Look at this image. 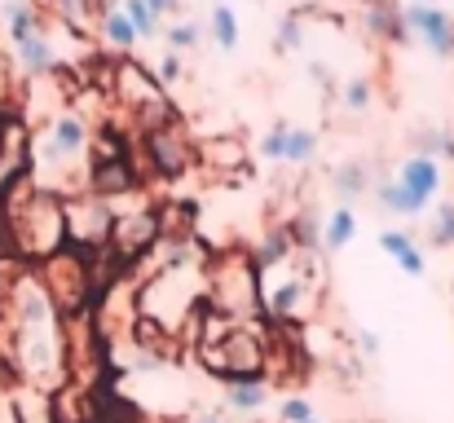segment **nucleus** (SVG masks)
<instances>
[{
	"mask_svg": "<svg viewBox=\"0 0 454 423\" xmlns=\"http://www.w3.org/2000/svg\"><path fill=\"white\" fill-rule=\"evenodd\" d=\"M89 120L80 111H53V120L31 141V181L49 194L84 190V159H89Z\"/></svg>",
	"mask_w": 454,
	"mask_h": 423,
	"instance_id": "obj_1",
	"label": "nucleus"
},
{
	"mask_svg": "<svg viewBox=\"0 0 454 423\" xmlns=\"http://www.w3.org/2000/svg\"><path fill=\"white\" fill-rule=\"evenodd\" d=\"M442 163L433 159V154H406V159H397V168H393V176H380V181H371V199L388 212V216H406V221H419V216H428V208L437 203V194H442Z\"/></svg>",
	"mask_w": 454,
	"mask_h": 423,
	"instance_id": "obj_2",
	"label": "nucleus"
},
{
	"mask_svg": "<svg viewBox=\"0 0 454 423\" xmlns=\"http://www.w3.org/2000/svg\"><path fill=\"white\" fill-rule=\"evenodd\" d=\"M203 362L207 371H216L221 380H247V375H265V340L252 331V322H230L216 340L203 344Z\"/></svg>",
	"mask_w": 454,
	"mask_h": 423,
	"instance_id": "obj_3",
	"label": "nucleus"
},
{
	"mask_svg": "<svg viewBox=\"0 0 454 423\" xmlns=\"http://www.w3.org/2000/svg\"><path fill=\"white\" fill-rule=\"evenodd\" d=\"M40 286L49 291L53 309L58 313H80L93 304V282H89V256L71 252V247H58L53 256L40 261Z\"/></svg>",
	"mask_w": 454,
	"mask_h": 423,
	"instance_id": "obj_4",
	"label": "nucleus"
},
{
	"mask_svg": "<svg viewBox=\"0 0 454 423\" xmlns=\"http://www.w3.org/2000/svg\"><path fill=\"white\" fill-rule=\"evenodd\" d=\"M62 221H67V243L75 252H102L106 239H111V225H115V208L89 190L62 199Z\"/></svg>",
	"mask_w": 454,
	"mask_h": 423,
	"instance_id": "obj_5",
	"label": "nucleus"
},
{
	"mask_svg": "<svg viewBox=\"0 0 454 423\" xmlns=\"http://www.w3.org/2000/svg\"><path fill=\"white\" fill-rule=\"evenodd\" d=\"M212 300L225 317H247L256 313V265L247 256H221L212 270Z\"/></svg>",
	"mask_w": 454,
	"mask_h": 423,
	"instance_id": "obj_6",
	"label": "nucleus"
},
{
	"mask_svg": "<svg viewBox=\"0 0 454 423\" xmlns=\"http://www.w3.org/2000/svg\"><path fill=\"white\" fill-rule=\"evenodd\" d=\"M154 243H159V216H154L151 208H137V212H129V216L115 212V225H111L106 247H111V256H115L120 265H133L137 256L151 252Z\"/></svg>",
	"mask_w": 454,
	"mask_h": 423,
	"instance_id": "obj_7",
	"label": "nucleus"
},
{
	"mask_svg": "<svg viewBox=\"0 0 454 423\" xmlns=\"http://www.w3.org/2000/svg\"><path fill=\"white\" fill-rule=\"evenodd\" d=\"M142 150H146V159H151V168L163 176V181H176L190 163H194V145L185 137V129L172 120V124H163V129H151L146 141H142Z\"/></svg>",
	"mask_w": 454,
	"mask_h": 423,
	"instance_id": "obj_8",
	"label": "nucleus"
},
{
	"mask_svg": "<svg viewBox=\"0 0 454 423\" xmlns=\"http://www.w3.org/2000/svg\"><path fill=\"white\" fill-rule=\"evenodd\" d=\"M402 22H406V35H419L433 58H442V62L454 58V18L446 9H437L433 0L428 4H406Z\"/></svg>",
	"mask_w": 454,
	"mask_h": 423,
	"instance_id": "obj_9",
	"label": "nucleus"
},
{
	"mask_svg": "<svg viewBox=\"0 0 454 423\" xmlns=\"http://www.w3.org/2000/svg\"><path fill=\"white\" fill-rule=\"evenodd\" d=\"M13 317H18V331H58V309L49 300V291L40 286L35 274H22L13 282Z\"/></svg>",
	"mask_w": 454,
	"mask_h": 423,
	"instance_id": "obj_10",
	"label": "nucleus"
},
{
	"mask_svg": "<svg viewBox=\"0 0 454 423\" xmlns=\"http://www.w3.org/2000/svg\"><path fill=\"white\" fill-rule=\"evenodd\" d=\"M194 159L207 176H221V181H234V176H247V145L243 137L225 133V137H207L194 145Z\"/></svg>",
	"mask_w": 454,
	"mask_h": 423,
	"instance_id": "obj_11",
	"label": "nucleus"
},
{
	"mask_svg": "<svg viewBox=\"0 0 454 423\" xmlns=\"http://www.w3.org/2000/svg\"><path fill=\"white\" fill-rule=\"evenodd\" d=\"M115 93H120V102L137 115V111H146V106H154V102H163L168 93H163V84L154 80L151 71L142 67V62H133V58H124L120 67H115Z\"/></svg>",
	"mask_w": 454,
	"mask_h": 423,
	"instance_id": "obj_12",
	"label": "nucleus"
},
{
	"mask_svg": "<svg viewBox=\"0 0 454 423\" xmlns=\"http://www.w3.org/2000/svg\"><path fill=\"white\" fill-rule=\"evenodd\" d=\"M84 190L98 194V199H106V203L115 194H133L137 190V172H133L129 154H120V159H93V168L84 172Z\"/></svg>",
	"mask_w": 454,
	"mask_h": 423,
	"instance_id": "obj_13",
	"label": "nucleus"
},
{
	"mask_svg": "<svg viewBox=\"0 0 454 423\" xmlns=\"http://www.w3.org/2000/svg\"><path fill=\"white\" fill-rule=\"evenodd\" d=\"M13 62H18V71L22 75H31V80H44V75H53L62 62H58V49H53V40H49V31H35V35H27V40H13Z\"/></svg>",
	"mask_w": 454,
	"mask_h": 423,
	"instance_id": "obj_14",
	"label": "nucleus"
},
{
	"mask_svg": "<svg viewBox=\"0 0 454 423\" xmlns=\"http://www.w3.org/2000/svg\"><path fill=\"white\" fill-rule=\"evenodd\" d=\"M380 247L393 256V265H397L402 274H411V278H424V274H428V256H424V247H419L406 230H384V234H380Z\"/></svg>",
	"mask_w": 454,
	"mask_h": 423,
	"instance_id": "obj_15",
	"label": "nucleus"
},
{
	"mask_svg": "<svg viewBox=\"0 0 454 423\" xmlns=\"http://www.w3.org/2000/svg\"><path fill=\"white\" fill-rule=\"evenodd\" d=\"M371 163L366 159H348V163H340L335 172H331V190H335V199H340V208H353L366 190H371Z\"/></svg>",
	"mask_w": 454,
	"mask_h": 423,
	"instance_id": "obj_16",
	"label": "nucleus"
},
{
	"mask_svg": "<svg viewBox=\"0 0 454 423\" xmlns=\"http://www.w3.org/2000/svg\"><path fill=\"white\" fill-rule=\"evenodd\" d=\"M270 402V384L265 375H247V380H225V406L234 415H261Z\"/></svg>",
	"mask_w": 454,
	"mask_h": 423,
	"instance_id": "obj_17",
	"label": "nucleus"
},
{
	"mask_svg": "<svg viewBox=\"0 0 454 423\" xmlns=\"http://www.w3.org/2000/svg\"><path fill=\"white\" fill-rule=\"evenodd\" d=\"M98 31H102L106 49H115V53H133V44H137V31H133V22L124 18L120 0L98 9Z\"/></svg>",
	"mask_w": 454,
	"mask_h": 423,
	"instance_id": "obj_18",
	"label": "nucleus"
},
{
	"mask_svg": "<svg viewBox=\"0 0 454 423\" xmlns=\"http://www.w3.org/2000/svg\"><path fill=\"white\" fill-rule=\"evenodd\" d=\"M362 18H366L371 35H380V40H388V44H402V40H406V22H402V9H397L393 0H366Z\"/></svg>",
	"mask_w": 454,
	"mask_h": 423,
	"instance_id": "obj_19",
	"label": "nucleus"
},
{
	"mask_svg": "<svg viewBox=\"0 0 454 423\" xmlns=\"http://www.w3.org/2000/svg\"><path fill=\"white\" fill-rule=\"evenodd\" d=\"M353 239H357V216H353V208H335V212L322 221V252L335 256V252H344Z\"/></svg>",
	"mask_w": 454,
	"mask_h": 423,
	"instance_id": "obj_20",
	"label": "nucleus"
},
{
	"mask_svg": "<svg viewBox=\"0 0 454 423\" xmlns=\"http://www.w3.org/2000/svg\"><path fill=\"white\" fill-rule=\"evenodd\" d=\"M4 31H9V44L13 40H27V35L44 31V13L31 0H9L4 4Z\"/></svg>",
	"mask_w": 454,
	"mask_h": 423,
	"instance_id": "obj_21",
	"label": "nucleus"
},
{
	"mask_svg": "<svg viewBox=\"0 0 454 423\" xmlns=\"http://www.w3.org/2000/svg\"><path fill=\"white\" fill-rule=\"evenodd\" d=\"M159 216V239H190L194 221H199V208L194 203H163Z\"/></svg>",
	"mask_w": 454,
	"mask_h": 423,
	"instance_id": "obj_22",
	"label": "nucleus"
},
{
	"mask_svg": "<svg viewBox=\"0 0 454 423\" xmlns=\"http://www.w3.org/2000/svg\"><path fill=\"white\" fill-rule=\"evenodd\" d=\"M292 230V243H296V252H309V256H322V216H317V208H304L301 216L287 225Z\"/></svg>",
	"mask_w": 454,
	"mask_h": 423,
	"instance_id": "obj_23",
	"label": "nucleus"
},
{
	"mask_svg": "<svg viewBox=\"0 0 454 423\" xmlns=\"http://www.w3.org/2000/svg\"><path fill=\"white\" fill-rule=\"evenodd\" d=\"M212 40H216V49L221 53H234L239 49V13H234V4H212Z\"/></svg>",
	"mask_w": 454,
	"mask_h": 423,
	"instance_id": "obj_24",
	"label": "nucleus"
},
{
	"mask_svg": "<svg viewBox=\"0 0 454 423\" xmlns=\"http://www.w3.org/2000/svg\"><path fill=\"white\" fill-rule=\"evenodd\" d=\"M296 252V243H292V230L287 225H274L265 239H261V247H256V270H265V265H278V261H287Z\"/></svg>",
	"mask_w": 454,
	"mask_h": 423,
	"instance_id": "obj_25",
	"label": "nucleus"
},
{
	"mask_svg": "<svg viewBox=\"0 0 454 423\" xmlns=\"http://www.w3.org/2000/svg\"><path fill=\"white\" fill-rule=\"evenodd\" d=\"M313 159H317V133H313V129H301V124H292V129H287V145H283V163L309 168Z\"/></svg>",
	"mask_w": 454,
	"mask_h": 423,
	"instance_id": "obj_26",
	"label": "nucleus"
},
{
	"mask_svg": "<svg viewBox=\"0 0 454 423\" xmlns=\"http://www.w3.org/2000/svg\"><path fill=\"white\" fill-rule=\"evenodd\" d=\"M428 243L433 247H454V199L428 208Z\"/></svg>",
	"mask_w": 454,
	"mask_h": 423,
	"instance_id": "obj_27",
	"label": "nucleus"
},
{
	"mask_svg": "<svg viewBox=\"0 0 454 423\" xmlns=\"http://www.w3.org/2000/svg\"><path fill=\"white\" fill-rule=\"evenodd\" d=\"M120 9H124V18L133 22V31H137V40H154L159 31H163V18L154 13L146 0H120Z\"/></svg>",
	"mask_w": 454,
	"mask_h": 423,
	"instance_id": "obj_28",
	"label": "nucleus"
},
{
	"mask_svg": "<svg viewBox=\"0 0 454 423\" xmlns=\"http://www.w3.org/2000/svg\"><path fill=\"white\" fill-rule=\"evenodd\" d=\"M13 419L18 423H58L44 393H18V402H13Z\"/></svg>",
	"mask_w": 454,
	"mask_h": 423,
	"instance_id": "obj_29",
	"label": "nucleus"
},
{
	"mask_svg": "<svg viewBox=\"0 0 454 423\" xmlns=\"http://www.w3.org/2000/svg\"><path fill=\"white\" fill-rule=\"evenodd\" d=\"M199 40H203V27H199L194 18H176V22L163 31V44H168L172 53H190V49H199Z\"/></svg>",
	"mask_w": 454,
	"mask_h": 423,
	"instance_id": "obj_30",
	"label": "nucleus"
},
{
	"mask_svg": "<svg viewBox=\"0 0 454 423\" xmlns=\"http://www.w3.org/2000/svg\"><path fill=\"white\" fill-rule=\"evenodd\" d=\"M371 102H375V84H371V80H348V84L340 89V106H344L348 115H362Z\"/></svg>",
	"mask_w": 454,
	"mask_h": 423,
	"instance_id": "obj_31",
	"label": "nucleus"
},
{
	"mask_svg": "<svg viewBox=\"0 0 454 423\" xmlns=\"http://www.w3.org/2000/svg\"><path fill=\"white\" fill-rule=\"evenodd\" d=\"M415 141H419V154H433V159H446V163L454 159V133L450 129H424Z\"/></svg>",
	"mask_w": 454,
	"mask_h": 423,
	"instance_id": "obj_32",
	"label": "nucleus"
},
{
	"mask_svg": "<svg viewBox=\"0 0 454 423\" xmlns=\"http://www.w3.org/2000/svg\"><path fill=\"white\" fill-rule=\"evenodd\" d=\"M304 44V18L301 13H287L278 22V53H296Z\"/></svg>",
	"mask_w": 454,
	"mask_h": 423,
	"instance_id": "obj_33",
	"label": "nucleus"
},
{
	"mask_svg": "<svg viewBox=\"0 0 454 423\" xmlns=\"http://www.w3.org/2000/svg\"><path fill=\"white\" fill-rule=\"evenodd\" d=\"M287 129L292 124H274L265 137H261V159H270V163H283V145H287Z\"/></svg>",
	"mask_w": 454,
	"mask_h": 423,
	"instance_id": "obj_34",
	"label": "nucleus"
},
{
	"mask_svg": "<svg viewBox=\"0 0 454 423\" xmlns=\"http://www.w3.org/2000/svg\"><path fill=\"white\" fill-rule=\"evenodd\" d=\"M309 419H313V402L309 397H283L278 423H309Z\"/></svg>",
	"mask_w": 454,
	"mask_h": 423,
	"instance_id": "obj_35",
	"label": "nucleus"
},
{
	"mask_svg": "<svg viewBox=\"0 0 454 423\" xmlns=\"http://www.w3.org/2000/svg\"><path fill=\"white\" fill-rule=\"evenodd\" d=\"M181 71H185V67H181V53H172V49H168V53L159 58V67H154L151 75L163 84V89H172V84L181 80Z\"/></svg>",
	"mask_w": 454,
	"mask_h": 423,
	"instance_id": "obj_36",
	"label": "nucleus"
},
{
	"mask_svg": "<svg viewBox=\"0 0 454 423\" xmlns=\"http://www.w3.org/2000/svg\"><path fill=\"white\" fill-rule=\"evenodd\" d=\"M357 349H362V357H375L380 353V335L375 331H357Z\"/></svg>",
	"mask_w": 454,
	"mask_h": 423,
	"instance_id": "obj_37",
	"label": "nucleus"
},
{
	"mask_svg": "<svg viewBox=\"0 0 454 423\" xmlns=\"http://www.w3.org/2000/svg\"><path fill=\"white\" fill-rule=\"evenodd\" d=\"M146 4H151L159 18H168V13H181V4H185V0H146Z\"/></svg>",
	"mask_w": 454,
	"mask_h": 423,
	"instance_id": "obj_38",
	"label": "nucleus"
},
{
	"mask_svg": "<svg viewBox=\"0 0 454 423\" xmlns=\"http://www.w3.org/2000/svg\"><path fill=\"white\" fill-rule=\"evenodd\" d=\"M185 423H230V419H221V415H194V419H185Z\"/></svg>",
	"mask_w": 454,
	"mask_h": 423,
	"instance_id": "obj_39",
	"label": "nucleus"
},
{
	"mask_svg": "<svg viewBox=\"0 0 454 423\" xmlns=\"http://www.w3.org/2000/svg\"><path fill=\"white\" fill-rule=\"evenodd\" d=\"M411 4H428V0H411Z\"/></svg>",
	"mask_w": 454,
	"mask_h": 423,
	"instance_id": "obj_40",
	"label": "nucleus"
},
{
	"mask_svg": "<svg viewBox=\"0 0 454 423\" xmlns=\"http://www.w3.org/2000/svg\"><path fill=\"white\" fill-rule=\"evenodd\" d=\"M309 423H322V419H317V415H313V419H309Z\"/></svg>",
	"mask_w": 454,
	"mask_h": 423,
	"instance_id": "obj_41",
	"label": "nucleus"
},
{
	"mask_svg": "<svg viewBox=\"0 0 454 423\" xmlns=\"http://www.w3.org/2000/svg\"><path fill=\"white\" fill-rule=\"evenodd\" d=\"M0 423H18V419H0Z\"/></svg>",
	"mask_w": 454,
	"mask_h": 423,
	"instance_id": "obj_42",
	"label": "nucleus"
}]
</instances>
